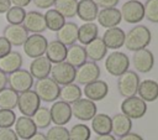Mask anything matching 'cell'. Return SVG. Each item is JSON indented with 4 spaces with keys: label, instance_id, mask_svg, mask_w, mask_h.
Listing matches in <instances>:
<instances>
[{
    "label": "cell",
    "instance_id": "1",
    "mask_svg": "<svg viewBox=\"0 0 158 140\" xmlns=\"http://www.w3.org/2000/svg\"><path fill=\"white\" fill-rule=\"evenodd\" d=\"M152 33L151 30L144 25H136L128 32H125V42L123 46L132 52H136L138 50L147 48V46L151 43Z\"/></svg>",
    "mask_w": 158,
    "mask_h": 140
},
{
    "label": "cell",
    "instance_id": "2",
    "mask_svg": "<svg viewBox=\"0 0 158 140\" xmlns=\"http://www.w3.org/2000/svg\"><path fill=\"white\" fill-rule=\"evenodd\" d=\"M35 93L38 95L40 100H43L46 103H53L59 98V92H60V87L51 78H42V79H37L35 83Z\"/></svg>",
    "mask_w": 158,
    "mask_h": 140
},
{
    "label": "cell",
    "instance_id": "3",
    "mask_svg": "<svg viewBox=\"0 0 158 140\" xmlns=\"http://www.w3.org/2000/svg\"><path fill=\"white\" fill-rule=\"evenodd\" d=\"M130 67V58L126 53L120 51H114L107 55L105 59V69L107 73L115 77H120L122 73L128 71Z\"/></svg>",
    "mask_w": 158,
    "mask_h": 140
},
{
    "label": "cell",
    "instance_id": "4",
    "mask_svg": "<svg viewBox=\"0 0 158 140\" xmlns=\"http://www.w3.org/2000/svg\"><path fill=\"white\" fill-rule=\"evenodd\" d=\"M141 78L135 71H126L117 79V90L123 98H130L137 94Z\"/></svg>",
    "mask_w": 158,
    "mask_h": 140
},
{
    "label": "cell",
    "instance_id": "5",
    "mask_svg": "<svg viewBox=\"0 0 158 140\" xmlns=\"http://www.w3.org/2000/svg\"><path fill=\"white\" fill-rule=\"evenodd\" d=\"M33 78L27 69H17L7 76V84L9 88L15 90L16 93H23L30 90L33 87Z\"/></svg>",
    "mask_w": 158,
    "mask_h": 140
},
{
    "label": "cell",
    "instance_id": "6",
    "mask_svg": "<svg viewBox=\"0 0 158 140\" xmlns=\"http://www.w3.org/2000/svg\"><path fill=\"white\" fill-rule=\"evenodd\" d=\"M47 43H48L47 38L42 33H32L27 37V40L22 45L23 52L30 58H37L44 56Z\"/></svg>",
    "mask_w": 158,
    "mask_h": 140
},
{
    "label": "cell",
    "instance_id": "7",
    "mask_svg": "<svg viewBox=\"0 0 158 140\" xmlns=\"http://www.w3.org/2000/svg\"><path fill=\"white\" fill-rule=\"evenodd\" d=\"M121 112L131 120L141 119L147 113V103L137 95L125 98L121 103Z\"/></svg>",
    "mask_w": 158,
    "mask_h": 140
},
{
    "label": "cell",
    "instance_id": "8",
    "mask_svg": "<svg viewBox=\"0 0 158 140\" xmlns=\"http://www.w3.org/2000/svg\"><path fill=\"white\" fill-rule=\"evenodd\" d=\"M51 78L58 85H67L69 83H74V81H75V68L73 66H70L69 63H67L65 61L52 64Z\"/></svg>",
    "mask_w": 158,
    "mask_h": 140
},
{
    "label": "cell",
    "instance_id": "9",
    "mask_svg": "<svg viewBox=\"0 0 158 140\" xmlns=\"http://www.w3.org/2000/svg\"><path fill=\"white\" fill-rule=\"evenodd\" d=\"M121 17L127 24H138L144 19V9L143 4L139 0H130L122 4L121 9Z\"/></svg>",
    "mask_w": 158,
    "mask_h": 140
},
{
    "label": "cell",
    "instance_id": "10",
    "mask_svg": "<svg viewBox=\"0 0 158 140\" xmlns=\"http://www.w3.org/2000/svg\"><path fill=\"white\" fill-rule=\"evenodd\" d=\"M40 107H41V100L38 98V95L35 93V90L30 89V90H26V92L19 94L17 108L23 116L31 118Z\"/></svg>",
    "mask_w": 158,
    "mask_h": 140
},
{
    "label": "cell",
    "instance_id": "11",
    "mask_svg": "<svg viewBox=\"0 0 158 140\" xmlns=\"http://www.w3.org/2000/svg\"><path fill=\"white\" fill-rule=\"evenodd\" d=\"M100 74H101V71L98 63L86 61L80 67L75 68V82L78 83V85L79 84L86 85L94 81H98Z\"/></svg>",
    "mask_w": 158,
    "mask_h": 140
},
{
    "label": "cell",
    "instance_id": "12",
    "mask_svg": "<svg viewBox=\"0 0 158 140\" xmlns=\"http://www.w3.org/2000/svg\"><path fill=\"white\" fill-rule=\"evenodd\" d=\"M70 108H72V115L81 121L91 120L98 113L96 104L86 98H80L75 103L70 104Z\"/></svg>",
    "mask_w": 158,
    "mask_h": 140
},
{
    "label": "cell",
    "instance_id": "13",
    "mask_svg": "<svg viewBox=\"0 0 158 140\" xmlns=\"http://www.w3.org/2000/svg\"><path fill=\"white\" fill-rule=\"evenodd\" d=\"M49 113H51L52 123L54 125H59V126H64L67 123H69V120L73 116L70 104L64 103L62 100L53 102L52 107L49 108Z\"/></svg>",
    "mask_w": 158,
    "mask_h": 140
},
{
    "label": "cell",
    "instance_id": "14",
    "mask_svg": "<svg viewBox=\"0 0 158 140\" xmlns=\"http://www.w3.org/2000/svg\"><path fill=\"white\" fill-rule=\"evenodd\" d=\"M132 64L137 72L148 73L154 66V56L148 48L138 50V51L133 52Z\"/></svg>",
    "mask_w": 158,
    "mask_h": 140
},
{
    "label": "cell",
    "instance_id": "15",
    "mask_svg": "<svg viewBox=\"0 0 158 140\" xmlns=\"http://www.w3.org/2000/svg\"><path fill=\"white\" fill-rule=\"evenodd\" d=\"M22 26L27 32L31 33H42L43 31L47 30L46 27V21L43 14L38 11H28L25 15Z\"/></svg>",
    "mask_w": 158,
    "mask_h": 140
},
{
    "label": "cell",
    "instance_id": "16",
    "mask_svg": "<svg viewBox=\"0 0 158 140\" xmlns=\"http://www.w3.org/2000/svg\"><path fill=\"white\" fill-rule=\"evenodd\" d=\"M83 93L85 94L86 99H89L91 102L102 100L109 93V85L105 81L98 79V81H94V82L86 84L84 87Z\"/></svg>",
    "mask_w": 158,
    "mask_h": 140
},
{
    "label": "cell",
    "instance_id": "17",
    "mask_svg": "<svg viewBox=\"0 0 158 140\" xmlns=\"http://www.w3.org/2000/svg\"><path fill=\"white\" fill-rule=\"evenodd\" d=\"M96 20L100 26L105 28H111V27H117L118 24L121 22V12L116 7H110V9H101L98 12Z\"/></svg>",
    "mask_w": 158,
    "mask_h": 140
},
{
    "label": "cell",
    "instance_id": "18",
    "mask_svg": "<svg viewBox=\"0 0 158 140\" xmlns=\"http://www.w3.org/2000/svg\"><path fill=\"white\" fill-rule=\"evenodd\" d=\"M4 37L11 46H22L28 37V32L22 25H7L4 28Z\"/></svg>",
    "mask_w": 158,
    "mask_h": 140
},
{
    "label": "cell",
    "instance_id": "19",
    "mask_svg": "<svg viewBox=\"0 0 158 140\" xmlns=\"http://www.w3.org/2000/svg\"><path fill=\"white\" fill-rule=\"evenodd\" d=\"M51 69H52V63L47 59L46 56H41L32 59L28 72L33 79H42L49 77Z\"/></svg>",
    "mask_w": 158,
    "mask_h": 140
},
{
    "label": "cell",
    "instance_id": "20",
    "mask_svg": "<svg viewBox=\"0 0 158 140\" xmlns=\"http://www.w3.org/2000/svg\"><path fill=\"white\" fill-rule=\"evenodd\" d=\"M14 125H15L14 131L16 133L17 138L22 140H28L32 135L37 133V128L30 116L21 115L20 118H16V121Z\"/></svg>",
    "mask_w": 158,
    "mask_h": 140
},
{
    "label": "cell",
    "instance_id": "21",
    "mask_svg": "<svg viewBox=\"0 0 158 140\" xmlns=\"http://www.w3.org/2000/svg\"><path fill=\"white\" fill-rule=\"evenodd\" d=\"M101 40L104 41L105 46L107 47V50H117L120 47L123 46L125 42V31L122 28L117 27H111V28H106V31L104 32Z\"/></svg>",
    "mask_w": 158,
    "mask_h": 140
},
{
    "label": "cell",
    "instance_id": "22",
    "mask_svg": "<svg viewBox=\"0 0 158 140\" xmlns=\"http://www.w3.org/2000/svg\"><path fill=\"white\" fill-rule=\"evenodd\" d=\"M57 41L69 47L78 41V25L74 22H65L57 31Z\"/></svg>",
    "mask_w": 158,
    "mask_h": 140
},
{
    "label": "cell",
    "instance_id": "23",
    "mask_svg": "<svg viewBox=\"0 0 158 140\" xmlns=\"http://www.w3.org/2000/svg\"><path fill=\"white\" fill-rule=\"evenodd\" d=\"M99 7L93 0H80L78 1L77 16L84 22H94L96 20Z\"/></svg>",
    "mask_w": 158,
    "mask_h": 140
},
{
    "label": "cell",
    "instance_id": "24",
    "mask_svg": "<svg viewBox=\"0 0 158 140\" xmlns=\"http://www.w3.org/2000/svg\"><path fill=\"white\" fill-rule=\"evenodd\" d=\"M84 48H85L86 58H89L91 62L101 61L107 53V47L105 46L104 41L99 36L95 40H93L91 42H89L88 45H85Z\"/></svg>",
    "mask_w": 158,
    "mask_h": 140
},
{
    "label": "cell",
    "instance_id": "25",
    "mask_svg": "<svg viewBox=\"0 0 158 140\" xmlns=\"http://www.w3.org/2000/svg\"><path fill=\"white\" fill-rule=\"evenodd\" d=\"M132 129V120L127 118L122 113H117L111 118V133H114V136H123L128 133H131Z\"/></svg>",
    "mask_w": 158,
    "mask_h": 140
},
{
    "label": "cell",
    "instance_id": "26",
    "mask_svg": "<svg viewBox=\"0 0 158 140\" xmlns=\"http://www.w3.org/2000/svg\"><path fill=\"white\" fill-rule=\"evenodd\" d=\"M137 93H138V97L143 102H146V103L154 102L156 99H158V82H156L153 79L141 81Z\"/></svg>",
    "mask_w": 158,
    "mask_h": 140
},
{
    "label": "cell",
    "instance_id": "27",
    "mask_svg": "<svg viewBox=\"0 0 158 140\" xmlns=\"http://www.w3.org/2000/svg\"><path fill=\"white\" fill-rule=\"evenodd\" d=\"M44 55L51 63L56 64L59 62H64L65 56H67V46H64L63 43H60L57 40H53V41L47 43V48H46Z\"/></svg>",
    "mask_w": 158,
    "mask_h": 140
},
{
    "label": "cell",
    "instance_id": "28",
    "mask_svg": "<svg viewBox=\"0 0 158 140\" xmlns=\"http://www.w3.org/2000/svg\"><path fill=\"white\" fill-rule=\"evenodd\" d=\"M22 56L17 51H11L6 56L0 58V71L4 72L5 74H10L17 69L21 68L22 66Z\"/></svg>",
    "mask_w": 158,
    "mask_h": 140
},
{
    "label": "cell",
    "instance_id": "29",
    "mask_svg": "<svg viewBox=\"0 0 158 140\" xmlns=\"http://www.w3.org/2000/svg\"><path fill=\"white\" fill-rule=\"evenodd\" d=\"M86 53L85 48L81 45L74 43L69 47H67V56H65V62L73 66L74 68L80 67L83 63L86 62Z\"/></svg>",
    "mask_w": 158,
    "mask_h": 140
},
{
    "label": "cell",
    "instance_id": "30",
    "mask_svg": "<svg viewBox=\"0 0 158 140\" xmlns=\"http://www.w3.org/2000/svg\"><path fill=\"white\" fill-rule=\"evenodd\" d=\"M91 129L96 135L111 134V116L105 113H96L91 119Z\"/></svg>",
    "mask_w": 158,
    "mask_h": 140
},
{
    "label": "cell",
    "instance_id": "31",
    "mask_svg": "<svg viewBox=\"0 0 158 140\" xmlns=\"http://www.w3.org/2000/svg\"><path fill=\"white\" fill-rule=\"evenodd\" d=\"M81 94H83V90L77 83H69L60 88L59 99L64 103L73 104L81 98Z\"/></svg>",
    "mask_w": 158,
    "mask_h": 140
},
{
    "label": "cell",
    "instance_id": "32",
    "mask_svg": "<svg viewBox=\"0 0 158 140\" xmlns=\"http://www.w3.org/2000/svg\"><path fill=\"white\" fill-rule=\"evenodd\" d=\"M99 27L94 22H85L81 26H78V41L83 45H88L98 37Z\"/></svg>",
    "mask_w": 158,
    "mask_h": 140
},
{
    "label": "cell",
    "instance_id": "33",
    "mask_svg": "<svg viewBox=\"0 0 158 140\" xmlns=\"http://www.w3.org/2000/svg\"><path fill=\"white\" fill-rule=\"evenodd\" d=\"M53 6L54 10L58 11L64 19H72L77 16L78 0H56Z\"/></svg>",
    "mask_w": 158,
    "mask_h": 140
},
{
    "label": "cell",
    "instance_id": "34",
    "mask_svg": "<svg viewBox=\"0 0 158 140\" xmlns=\"http://www.w3.org/2000/svg\"><path fill=\"white\" fill-rule=\"evenodd\" d=\"M44 16V21H46V27L51 31H58L64 24H65V19L54 9H48L46 11V14H43Z\"/></svg>",
    "mask_w": 158,
    "mask_h": 140
},
{
    "label": "cell",
    "instance_id": "35",
    "mask_svg": "<svg viewBox=\"0 0 158 140\" xmlns=\"http://www.w3.org/2000/svg\"><path fill=\"white\" fill-rule=\"evenodd\" d=\"M19 93L12 90L11 88H4L0 90V109H9L14 110L17 107Z\"/></svg>",
    "mask_w": 158,
    "mask_h": 140
},
{
    "label": "cell",
    "instance_id": "36",
    "mask_svg": "<svg viewBox=\"0 0 158 140\" xmlns=\"http://www.w3.org/2000/svg\"><path fill=\"white\" fill-rule=\"evenodd\" d=\"M32 121L35 123L36 128L37 129H46L49 126V124L52 123L51 120V113H49V109L46 108V107H40L36 113L31 116Z\"/></svg>",
    "mask_w": 158,
    "mask_h": 140
},
{
    "label": "cell",
    "instance_id": "37",
    "mask_svg": "<svg viewBox=\"0 0 158 140\" xmlns=\"http://www.w3.org/2000/svg\"><path fill=\"white\" fill-rule=\"evenodd\" d=\"M91 135V130L86 124L79 123L70 128L69 139L70 140H89Z\"/></svg>",
    "mask_w": 158,
    "mask_h": 140
},
{
    "label": "cell",
    "instance_id": "38",
    "mask_svg": "<svg viewBox=\"0 0 158 140\" xmlns=\"http://www.w3.org/2000/svg\"><path fill=\"white\" fill-rule=\"evenodd\" d=\"M25 15H26L25 9L17 7V6H11L5 12V17H6V21L9 22V25H22Z\"/></svg>",
    "mask_w": 158,
    "mask_h": 140
},
{
    "label": "cell",
    "instance_id": "39",
    "mask_svg": "<svg viewBox=\"0 0 158 140\" xmlns=\"http://www.w3.org/2000/svg\"><path fill=\"white\" fill-rule=\"evenodd\" d=\"M44 135L47 140H70L69 130L65 126H59V125H54L49 128Z\"/></svg>",
    "mask_w": 158,
    "mask_h": 140
},
{
    "label": "cell",
    "instance_id": "40",
    "mask_svg": "<svg viewBox=\"0 0 158 140\" xmlns=\"http://www.w3.org/2000/svg\"><path fill=\"white\" fill-rule=\"evenodd\" d=\"M144 19L149 22L158 24V0H146L143 4Z\"/></svg>",
    "mask_w": 158,
    "mask_h": 140
},
{
    "label": "cell",
    "instance_id": "41",
    "mask_svg": "<svg viewBox=\"0 0 158 140\" xmlns=\"http://www.w3.org/2000/svg\"><path fill=\"white\" fill-rule=\"evenodd\" d=\"M16 121V114L14 110L0 109V129H9Z\"/></svg>",
    "mask_w": 158,
    "mask_h": 140
},
{
    "label": "cell",
    "instance_id": "42",
    "mask_svg": "<svg viewBox=\"0 0 158 140\" xmlns=\"http://www.w3.org/2000/svg\"><path fill=\"white\" fill-rule=\"evenodd\" d=\"M0 140H19L14 129H0Z\"/></svg>",
    "mask_w": 158,
    "mask_h": 140
},
{
    "label": "cell",
    "instance_id": "43",
    "mask_svg": "<svg viewBox=\"0 0 158 140\" xmlns=\"http://www.w3.org/2000/svg\"><path fill=\"white\" fill-rule=\"evenodd\" d=\"M11 47L12 46L10 45V42L4 36H1L0 37V58L6 56L7 53H10L11 52Z\"/></svg>",
    "mask_w": 158,
    "mask_h": 140
},
{
    "label": "cell",
    "instance_id": "44",
    "mask_svg": "<svg viewBox=\"0 0 158 140\" xmlns=\"http://www.w3.org/2000/svg\"><path fill=\"white\" fill-rule=\"evenodd\" d=\"M98 7L101 9H110V7H115L120 0H93Z\"/></svg>",
    "mask_w": 158,
    "mask_h": 140
},
{
    "label": "cell",
    "instance_id": "45",
    "mask_svg": "<svg viewBox=\"0 0 158 140\" xmlns=\"http://www.w3.org/2000/svg\"><path fill=\"white\" fill-rule=\"evenodd\" d=\"M32 1L35 6H37L38 9H49L56 2V0H32Z\"/></svg>",
    "mask_w": 158,
    "mask_h": 140
},
{
    "label": "cell",
    "instance_id": "46",
    "mask_svg": "<svg viewBox=\"0 0 158 140\" xmlns=\"http://www.w3.org/2000/svg\"><path fill=\"white\" fill-rule=\"evenodd\" d=\"M118 140H143V138L137 133H128V134L118 138Z\"/></svg>",
    "mask_w": 158,
    "mask_h": 140
},
{
    "label": "cell",
    "instance_id": "47",
    "mask_svg": "<svg viewBox=\"0 0 158 140\" xmlns=\"http://www.w3.org/2000/svg\"><path fill=\"white\" fill-rule=\"evenodd\" d=\"M31 1L32 0H10L12 6H17V7H22V9H25L27 5H30Z\"/></svg>",
    "mask_w": 158,
    "mask_h": 140
},
{
    "label": "cell",
    "instance_id": "48",
    "mask_svg": "<svg viewBox=\"0 0 158 140\" xmlns=\"http://www.w3.org/2000/svg\"><path fill=\"white\" fill-rule=\"evenodd\" d=\"M11 7L10 0H0V14H5Z\"/></svg>",
    "mask_w": 158,
    "mask_h": 140
},
{
    "label": "cell",
    "instance_id": "49",
    "mask_svg": "<svg viewBox=\"0 0 158 140\" xmlns=\"http://www.w3.org/2000/svg\"><path fill=\"white\" fill-rule=\"evenodd\" d=\"M6 84H7V74L0 71V90L6 88Z\"/></svg>",
    "mask_w": 158,
    "mask_h": 140
},
{
    "label": "cell",
    "instance_id": "50",
    "mask_svg": "<svg viewBox=\"0 0 158 140\" xmlns=\"http://www.w3.org/2000/svg\"><path fill=\"white\" fill-rule=\"evenodd\" d=\"M94 140H116V138L112 134H105V135H98Z\"/></svg>",
    "mask_w": 158,
    "mask_h": 140
},
{
    "label": "cell",
    "instance_id": "51",
    "mask_svg": "<svg viewBox=\"0 0 158 140\" xmlns=\"http://www.w3.org/2000/svg\"><path fill=\"white\" fill-rule=\"evenodd\" d=\"M28 140H47V139H46V135H44L43 133H38V131H37V133H36L35 135H32Z\"/></svg>",
    "mask_w": 158,
    "mask_h": 140
},
{
    "label": "cell",
    "instance_id": "52",
    "mask_svg": "<svg viewBox=\"0 0 158 140\" xmlns=\"http://www.w3.org/2000/svg\"><path fill=\"white\" fill-rule=\"evenodd\" d=\"M126 1H130V0H126Z\"/></svg>",
    "mask_w": 158,
    "mask_h": 140
}]
</instances>
